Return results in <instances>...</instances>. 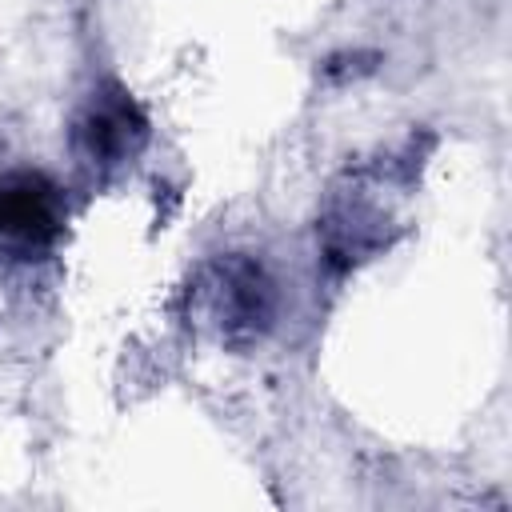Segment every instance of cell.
<instances>
[{"instance_id":"6da1fadb","label":"cell","mask_w":512,"mask_h":512,"mask_svg":"<svg viewBox=\"0 0 512 512\" xmlns=\"http://www.w3.org/2000/svg\"><path fill=\"white\" fill-rule=\"evenodd\" d=\"M60 232V196L44 176H0V248L36 252Z\"/></svg>"},{"instance_id":"7a4b0ae2","label":"cell","mask_w":512,"mask_h":512,"mask_svg":"<svg viewBox=\"0 0 512 512\" xmlns=\"http://www.w3.org/2000/svg\"><path fill=\"white\" fill-rule=\"evenodd\" d=\"M140 136H144V120L120 92L92 104V112L80 120V144L92 160H116V156L132 152L140 144Z\"/></svg>"}]
</instances>
